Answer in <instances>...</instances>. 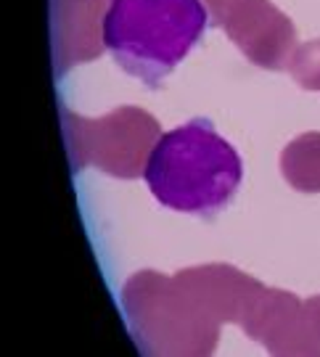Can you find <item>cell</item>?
<instances>
[{"mask_svg":"<svg viewBox=\"0 0 320 357\" xmlns=\"http://www.w3.org/2000/svg\"><path fill=\"white\" fill-rule=\"evenodd\" d=\"M143 180L167 209L215 217L241 188L243 162L209 119L196 116L159 135L143 167Z\"/></svg>","mask_w":320,"mask_h":357,"instance_id":"1","label":"cell"},{"mask_svg":"<svg viewBox=\"0 0 320 357\" xmlns=\"http://www.w3.org/2000/svg\"><path fill=\"white\" fill-rule=\"evenodd\" d=\"M206 22L201 0H109L101 40L122 72L159 88L196 48Z\"/></svg>","mask_w":320,"mask_h":357,"instance_id":"2","label":"cell"}]
</instances>
